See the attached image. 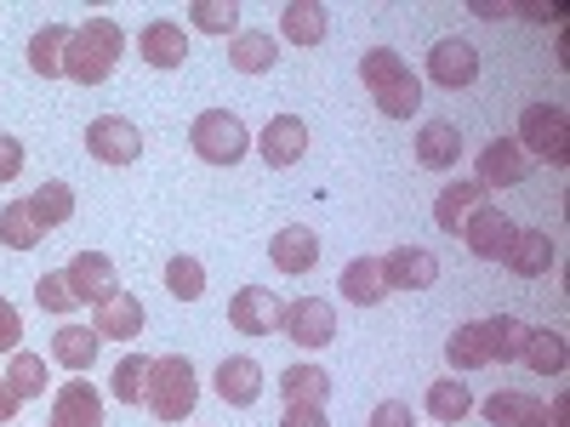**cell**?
I'll return each instance as SVG.
<instances>
[{
	"label": "cell",
	"instance_id": "obj_45",
	"mask_svg": "<svg viewBox=\"0 0 570 427\" xmlns=\"http://www.w3.org/2000/svg\"><path fill=\"white\" fill-rule=\"evenodd\" d=\"M525 427H564V394H559V399H553L548 410H537V416H531Z\"/></svg>",
	"mask_w": 570,
	"mask_h": 427
},
{
	"label": "cell",
	"instance_id": "obj_42",
	"mask_svg": "<svg viewBox=\"0 0 570 427\" xmlns=\"http://www.w3.org/2000/svg\"><path fill=\"white\" fill-rule=\"evenodd\" d=\"M18 337H23V319L7 297H0V354H18Z\"/></svg>",
	"mask_w": 570,
	"mask_h": 427
},
{
	"label": "cell",
	"instance_id": "obj_29",
	"mask_svg": "<svg viewBox=\"0 0 570 427\" xmlns=\"http://www.w3.org/2000/svg\"><path fill=\"white\" fill-rule=\"evenodd\" d=\"M228 63L240 69V75H263V69H274V63H279V46H274V34L246 29V34H234V46H228Z\"/></svg>",
	"mask_w": 570,
	"mask_h": 427
},
{
	"label": "cell",
	"instance_id": "obj_28",
	"mask_svg": "<svg viewBox=\"0 0 570 427\" xmlns=\"http://www.w3.org/2000/svg\"><path fill=\"white\" fill-rule=\"evenodd\" d=\"M279 399H285V405H325V399H331V376H325L320 365L279 370Z\"/></svg>",
	"mask_w": 570,
	"mask_h": 427
},
{
	"label": "cell",
	"instance_id": "obj_14",
	"mask_svg": "<svg viewBox=\"0 0 570 427\" xmlns=\"http://www.w3.org/2000/svg\"><path fill=\"white\" fill-rule=\"evenodd\" d=\"M46 427H104V399L91 383H63L52 399V421Z\"/></svg>",
	"mask_w": 570,
	"mask_h": 427
},
{
	"label": "cell",
	"instance_id": "obj_9",
	"mask_svg": "<svg viewBox=\"0 0 570 427\" xmlns=\"http://www.w3.org/2000/svg\"><path fill=\"white\" fill-rule=\"evenodd\" d=\"M513 234H519V228H513V222H508V217H502L491 200H485L480 211H473V217L462 222V240H468V251L480 257V262H508Z\"/></svg>",
	"mask_w": 570,
	"mask_h": 427
},
{
	"label": "cell",
	"instance_id": "obj_27",
	"mask_svg": "<svg viewBox=\"0 0 570 427\" xmlns=\"http://www.w3.org/2000/svg\"><path fill=\"white\" fill-rule=\"evenodd\" d=\"M23 206H29V217L40 222V234H46V228H63V222L75 217V188H69V182H40Z\"/></svg>",
	"mask_w": 570,
	"mask_h": 427
},
{
	"label": "cell",
	"instance_id": "obj_10",
	"mask_svg": "<svg viewBox=\"0 0 570 427\" xmlns=\"http://www.w3.org/2000/svg\"><path fill=\"white\" fill-rule=\"evenodd\" d=\"M531 155L519 149L513 137H491L485 149H480V188H513V182H525L531 177Z\"/></svg>",
	"mask_w": 570,
	"mask_h": 427
},
{
	"label": "cell",
	"instance_id": "obj_34",
	"mask_svg": "<svg viewBox=\"0 0 570 427\" xmlns=\"http://www.w3.org/2000/svg\"><path fill=\"white\" fill-rule=\"evenodd\" d=\"M0 246H7V251H35V246H40V222L29 217L23 200L0 206Z\"/></svg>",
	"mask_w": 570,
	"mask_h": 427
},
{
	"label": "cell",
	"instance_id": "obj_31",
	"mask_svg": "<svg viewBox=\"0 0 570 427\" xmlns=\"http://www.w3.org/2000/svg\"><path fill=\"white\" fill-rule=\"evenodd\" d=\"M63 52H69V29H63V23H46V29L29 40V69L52 80V75H63Z\"/></svg>",
	"mask_w": 570,
	"mask_h": 427
},
{
	"label": "cell",
	"instance_id": "obj_40",
	"mask_svg": "<svg viewBox=\"0 0 570 427\" xmlns=\"http://www.w3.org/2000/svg\"><path fill=\"white\" fill-rule=\"evenodd\" d=\"M35 302H40L46 314H75V308H80V297L69 291L63 274H40V279H35Z\"/></svg>",
	"mask_w": 570,
	"mask_h": 427
},
{
	"label": "cell",
	"instance_id": "obj_38",
	"mask_svg": "<svg viewBox=\"0 0 570 427\" xmlns=\"http://www.w3.org/2000/svg\"><path fill=\"white\" fill-rule=\"evenodd\" d=\"M149 365H155V359H142V354H126V359L115 365V383H109V388H115L120 405H137V399H142V388H149Z\"/></svg>",
	"mask_w": 570,
	"mask_h": 427
},
{
	"label": "cell",
	"instance_id": "obj_17",
	"mask_svg": "<svg viewBox=\"0 0 570 427\" xmlns=\"http://www.w3.org/2000/svg\"><path fill=\"white\" fill-rule=\"evenodd\" d=\"M268 257H274L279 274H308V268L320 262V234L303 228V222L279 228V234H274V246H268Z\"/></svg>",
	"mask_w": 570,
	"mask_h": 427
},
{
	"label": "cell",
	"instance_id": "obj_11",
	"mask_svg": "<svg viewBox=\"0 0 570 427\" xmlns=\"http://www.w3.org/2000/svg\"><path fill=\"white\" fill-rule=\"evenodd\" d=\"M376 262H383L389 291H428V285L440 279V257H434V251H422V246H400V251L376 257Z\"/></svg>",
	"mask_w": 570,
	"mask_h": 427
},
{
	"label": "cell",
	"instance_id": "obj_15",
	"mask_svg": "<svg viewBox=\"0 0 570 427\" xmlns=\"http://www.w3.org/2000/svg\"><path fill=\"white\" fill-rule=\"evenodd\" d=\"M303 155H308V126L297 115H274L263 126V160L285 171V166H297Z\"/></svg>",
	"mask_w": 570,
	"mask_h": 427
},
{
	"label": "cell",
	"instance_id": "obj_30",
	"mask_svg": "<svg viewBox=\"0 0 570 427\" xmlns=\"http://www.w3.org/2000/svg\"><path fill=\"white\" fill-rule=\"evenodd\" d=\"M519 359H525L537 376H559L570 354H564V337H559V330L542 325V330H525V348H519Z\"/></svg>",
	"mask_w": 570,
	"mask_h": 427
},
{
	"label": "cell",
	"instance_id": "obj_3",
	"mask_svg": "<svg viewBox=\"0 0 570 427\" xmlns=\"http://www.w3.org/2000/svg\"><path fill=\"white\" fill-rule=\"evenodd\" d=\"M195 399H200V376L188 365V354H166L149 365V388H142V405H149L160 421H183L195 416Z\"/></svg>",
	"mask_w": 570,
	"mask_h": 427
},
{
	"label": "cell",
	"instance_id": "obj_41",
	"mask_svg": "<svg viewBox=\"0 0 570 427\" xmlns=\"http://www.w3.org/2000/svg\"><path fill=\"white\" fill-rule=\"evenodd\" d=\"M371 427H416V416H411L405 399H383V405L371 410Z\"/></svg>",
	"mask_w": 570,
	"mask_h": 427
},
{
	"label": "cell",
	"instance_id": "obj_37",
	"mask_svg": "<svg viewBox=\"0 0 570 427\" xmlns=\"http://www.w3.org/2000/svg\"><path fill=\"white\" fill-rule=\"evenodd\" d=\"M7 388L18 394V399H40L46 394V359L40 354H12V370H7Z\"/></svg>",
	"mask_w": 570,
	"mask_h": 427
},
{
	"label": "cell",
	"instance_id": "obj_39",
	"mask_svg": "<svg viewBox=\"0 0 570 427\" xmlns=\"http://www.w3.org/2000/svg\"><path fill=\"white\" fill-rule=\"evenodd\" d=\"M188 18H195V29H206V34H234V23H240V7H234V0H195V7H188Z\"/></svg>",
	"mask_w": 570,
	"mask_h": 427
},
{
	"label": "cell",
	"instance_id": "obj_2",
	"mask_svg": "<svg viewBox=\"0 0 570 427\" xmlns=\"http://www.w3.org/2000/svg\"><path fill=\"white\" fill-rule=\"evenodd\" d=\"M360 75H365V91L376 98L389 120H411L422 109V80L411 75V63L394 52V46H371L360 58Z\"/></svg>",
	"mask_w": 570,
	"mask_h": 427
},
{
	"label": "cell",
	"instance_id": "obj_20",
	"mask_svg": "<svg viewBox=\"0 0 570 427\" xmlns=\"http://www.w3.org/2000/svg\"><path fill=\"white\" fill-rule=\"evenodd\" d=\"M456 155H462V131H456L451 120H428V126L416 131V160H422L428 171H451Z\"/></svg>",
	"mask_w": 570,
	"mask_h": 427
},
{
	"label": "cell",
	"instance_id": "obj_6",
	"mask_svg": "<svg viewBox=\"0 0 570 427\" xmlns=\"http://www.w3.org/2000/svg\"><path fill=\"white\" fill-rule=\"evenodd\" d=\"M279 330H285L297 348H325L331 337H337V308L320 302V297H297V302H285Z\"/></svg>",
	"mask_w": 570,
	"mask_h": 427
},
{
	"label": "cell",
	"instance_id": "obj_22",
	"mask_svg": "<svg viewBox=\"0 0 570 427\" xmlns=\"http://www.w3.org/2000/svg\"><path fill=\"white\" fill-rule=\"evenodd\" d=\"M508 268L519 279H537L553 268V240H548V228H519L513 234V246H508Z\"/></svg>",
	"mask_w": 570,
	"mask_h": 427
},
{
	"label": "cell",
	"instance_id": "obj_19",
	"mask_svg": "<svg viewBox=\"0 0 570 427\" xmlns=\"http://www.w3.org/2000/svg\"><path fill=\"white\" fill-rule=\"evenodd\" d=\"M91 330H98V337H115V342L142 337V302H137V297H126V291H115L109 302L91 308Z\"/></svg>",
	"mask_w": 570,
	"mask_h": 427
},
{
	"label": "cell",
	"instance_id": "obj_25",
	"mask_svg": "<svg viewBox=\"0 0 570 427\" xmlns=\"http://www.w3.org/2000/svg\"><path fill=\"white\" fill-rule=\"evenodd\" d=\"M525 330L531 325H519L513 314H491V319H480V337H485V359L497 365H513L519 359V348H525Z\"/></svg>",
	"mask_w": 570,
	"mask_h": 427
},
{
	"label": "cell",
	"instance_id": "obj_12",
	"mask_svg": "<svg viewBox=\"0 0 570 427\" xmlns=\"http://www.w3.org/2000/svg\"><path fill=\"white\" fill-rule=\"evenodd\" d=\"M428 80L445 86V91H462L480 80V52H473L468 40H440L434 52H428Z\"/></svg>",
	"mask_w": 570,
	"mask_h": 427
},
{
	"label": "cell",
	"instance_id": "obj_26",
	"mask_svg": "<svg viewBox=\"0 0 570 427\" xmlns=\"http://www.w3.org/2000/svg\"><path fill=\"white\" fill-rule=\"evenodd\" d=\"M98 342H104V337H98L91 325H63L58 337H52V359L80 376V370H91V359H98Z\"/></svg>",
	"mask_w": 570,
	"mask_h": 427
},
{
	"label": "cell",
	"instance_id": "obj_21",
	"mask_svg": "<svg viewBox=\"0 0 570 427\" xmlns=\"http://www.w3.org/2000/svg\"><path fill=\"white\" fill-rule=\"evenodd\" d=\"M337 291H343V297H348L354 308H376V302L389 297L383 262H376V257H354V262L343 268V285H337Z\"/></svg>",
	"mask_w": 570,
	"mask_h": 427
},
{
	"label": "cell",
	"instance_id": "obj_33",
	"mask_svg": "<svg viewBox=\"0 0 570 427\" xmlns=\"http://www.w3.org/2000/svg\"><path fill=\"white\" fill-rule=\"evenodd\" d=\"M537 410H542V399H537V394H519V388L485 399V421H491V427H525Z\"/></svg>",
	"mask_w": 570,
	"mask_h": 427
},
{
	"label": "cell",
	"instance_id": "obj_13",
	"mask_svg": "<svg viewBox=\"0 0 570 427\" xmlns=\"http://www.w3.org/2000/svg\"><path fill=\"white\" fill-rule=\"evenodd\" d=\"M63 279H69V291H75L80 302H91V308L109 302V297L120 291V285H115V262H109L104 251H80V257L63 268Z\"/></svg>",
	"mask_w": 570,
	"mask_h": 427
},
{
	"label": "cell",
	"instance_id": "obj_5",
	"mask_svg": "<svg viewBox=\"0 0 570 427\" xmlns=\"http://www.w3.org/2000/svg\"><path fill=\"white\" fill-rule=\"evenodd\" d=\"M188 142H195V155L206 166H234L246 149H252V131L240 115H228V109H206L195 120V131H188Z\"/></svg>",
	"mask_w": 570,
	"mask_h": 427
},
{
	"label": "cell",
	"instance_id": "obj_35",
	"mask_svg": "<svg viewBox=\"0 0 570 427\" xmlns=\"http://www.w3.org/2000/svg\"><path fill=\"white\" fill-rule=\"evenodd\" d=\"M445 359H451V370H485V365H491V359H485V337H480V319L451 330Z\"/></svg>",
	"mask_w": 570,
	"mask_h": 427
},
{
	"label": "cell",
	"instance_id": "obj_4",
	"mask_svg": "<svg viewBox=\"0 0 570 427\" xmlns=\"http://www.w3.org/2000/svg\"><path fill=\"white\" fill-rule=\"evenodd\" d=\"M519 149H525L531 160H548V166H564L570 160V115L559 103H531L525 115H519Z\"/></svg>",
	"mask_w": 570,
	"mask_h": 427
},
{
	"label": "cell",
	"instance_id": "obj_43",
	"mask_svg": "<svg viewBox=\"0 0 570 427\" xmlns=\"http://www.w3.org/2000/svg\"><path fill=\"white\" fill-rule=\"evenodd\" d=\"M279 427H331V421H325V405H285Z\"/></svg>",
	"mask_w": 570,
	"mask_h": 427
},
{
	"label": "cell",
	"instance_id": "obj_18",
	"mask_svg": "<svg viewBox=\"0 0 570 427\" xmlns=\"http://www.w3.org/2000/svg\"><path fill=\"white\" fill-rule=\"evenodd\" d=\"M257 394H263V365L257 359L234 354V359L217 365V399L223 405H257Z\"/></svg>",
	"mask_w": 570,
	"mask_h": 427
},
{
	"label": "cell",
	"instance_id": "obj_24",
	"mask_svg": "<svg viewBox=\"0 0 570 427\" xmlns=\"http://www.w3.org/2000/svg\"><path fill=\"white\" fill-rule=\"evenodd\" d=\"M485 206V188L480 182H451V188H440V200H434V222L445 228V234H462V222Z\"/></svg>",
	"mask_w": 570,
	"mask_h": 427
},
{
	"label": "cell",
	"instance_id": "obj_23",
	"mask_svg": "<svg viewBox=\"0 0 570 427\" xmlns=\"http://www.w3.org/2000/svg\"><path fill=\"white\" fill-rule=\"evenodd\" d=\"M325 29H331V12L320 7V0H292V7L279 12V34L292 46H320Z\"/></svg>",
	"mask_w": 570,
	"mask_h": 427
},
{
	"label": "cell",
	"instance_id": "obj_36",
	"mask_svg": "<svg viewBox=\"0 0 570 427\" xmlns=\"http://www.w3.org/2000/svg\"><path fill=\"white\" fill-rule=\"evenodd\" d=\"M166 291H171L177 302L206 297V268H200V257H171V262H166Z\"/></svg>",
	"mask_w": 570,
	"mask_h": 427
},
{
	"label": "cell",
	"instance_id": "obj_44",
	"mask_svg": "<svg viewBox=\"0 0 570 427\" xmlns=\"http://www.w3.org/2000/svg\"><path fill=\"white\" fill-rule=\"evenodd\" d=\"M18 171H23V142L0 131V182H12Z\"/></svg>",
	"mask_w": 570,
	"mask_h": 427
},
{
	"label": "cell",
	"instance_id": "obj_46",
	"mask_svg": "<svg viewBox=\"0 0 570 427\" xmlns=\"http://www.w3.org/2000/svg\"><path fill=\"white\" fill-rule=\"evenodd\" d=\"M18 405H23V399L7 388V376H0V421H12V416H18Z\"/></svg>",
	"mask_w": 570,
	"mask_h": 427
},
{
	"label": "cell",
	"instance_id": "obj_16",
	"mask_svg": "<svg viewBox=\"0 0 570 427\" xmlns=\"http://www.w3.org/2000/svg\"><path fill=\"white\" fill-rule=\"evenodd\" d=\"M137 52H142V63L149 69H183L188 63V34H183V23H149L137 34Z\"/></svg>",
	"mask_w": 570,
	"mask_h": 427
},
{
	"label": "cell",
	"instance_id": "obj_1",
	"mask_svg": "<svg viewBox=\"0 0 570 427\" xmlns=\"http://www.w3.org/2000/svg\"><path fill=\"white\" fill-rule=\"evenodd\" d=\"M126 52V29L115 18H86L80 29H69V52H63V75L80 86H104L115 75Z\"/></svg>",
	"mask_w": 570,
	"mask_h": 427
},
{
	"label": "cell",
	"instance_id": "obj_8",
	"mask_svg": "<svg viewBox=\"0 0 570 427\" xmlns=\"http://www.w3.org/2000/svg\"><path fill=\"white\" fill-rule=\"evenodd\" d=\"M279 314H285L279 291H263V285H246V291H234V302H228V325L240 330V337H274Z\"/></svg>",
	"mask_w": 570,
	"mask_h": 427
},
{
	"label": "cell",
	"instance_id": "obj_32",
	"mask_svg": "<svg viewBox=\"0 0 570 427\" xmlns=\"http://www.w3.org/2000/svg\"><path fill=\"white\" fill-rule=\"evenodd\" d=\"M468 410H473V394H468V383H456V376L428 388V416H434L440 427H456Z\"/></svg>",
	"mask_w": 570,
	"mask_h": 427
},
{
	"label": "cell",
	"instance_id": "obj_7",
	"mask_svg": "<svg viewBox=\"0 0 570 427\" xmlns=\"http://www.w3.org/2000/svg\"><path fill=\"white\" fill-rule=\"evenodd\" d=\"M86 155L104 160V166H131L142 155V137L126 115H104V120L86 126Z\"/></svg>",
	"mask_w": 570,
	"mask_h": 427
}]
</instances>
